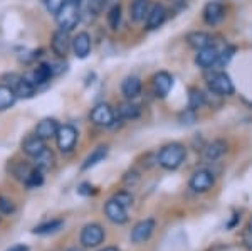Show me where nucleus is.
<instances>
[{
	"instance_id": "f257e3e1",
	"label": "nucleus",
	"mask_w": 252,
	"mask_h": 251,
	"mask_svg": "<svg viewBox=\"0 0 252 251\" xmlns=\"http://www.w3.org/2000/svg\"><path fill=\"white\" fill-rule=\"evenodd\" d=\"M187 157V150L182 143H168L165 147H161V150L158 152V164L166 171H175L184 164Z\"/></svg>"
},
{
	"instance_id": "f03ea898",
	"label": "nucleus",
	"mask_w": 252,
	"mask_h": 251,
	"mask_svg": "<svg viewBox=\"0 0 252 251\" xmlns=\"http://www.w3.org/2000/svg\"><path fill=\"white\" fill-rule=\"evenodd\" d=\"M3 79H5L7 86H9L10 90L15 93V96H17V98L27 100V98H32V96H34L35 86L26 78V76H20V74H15V72H10V74H7Z\"/></svg>"
},
{
	"instance_id": "7ed1b4c3",
	"label": "nucleus",
	"mask_w": 252,
	"mask_h": 251,
	"mask_svg": "<svg viewBox=\"0 0 252 251\" xmlns=\"http://www.w3.org/2000/svg\"><path fill=\"white\" fill-rule=\"evenodd\" d=\"M207 83H209V90L219 96H230V95H234V91H235L230 76L223 71L214 72Z\"/></svg>"
},
{
	"instance_id": "20e7f679",
	"label": "nucleus",
	"mask_w": 252,
	"mask_h": 251,
	"mask_svg": "<svg viewBox=\"0 0 252 251\" xmlns=\"http://www.w3.org/2000/svg\"><path fill=\"white\" fill-rule=\"evenodd\" d=\"M56 19H58V24H59L61 29L71 32L79 22V5H76V3H72L67 0L66 5H64L59 14L56 15Z\"/></svg>"
},
{
	"instance_id": "39448f33",
	"label": "nucleus",
	"mask_w": 252,
	"mask_h": 251,
	"mask_svg": "<svg viewBox=\"0 0 252 251\" xmlns=\"http://www.w3.org/2000/svg\"><path fill=\"white\" fill-rule=\"evenodd\" d=\"M89 118L97 127L108 128L116 121V111L108 103H97L91 110V113H89Z\"/></svg>"
},
{
	"instance_id": "423d86ee",
	"label": "nucleus",
	"mask_w": 252,
	"mask_h": 251,
	"mask_svg": "<svg viewBox=\"0 0 252 251\" xmlns=\"http://www.w3.org/2000/svg\"><path fill=\"white\" fill-rule=\"evenodd\" d=\"M56 142H58L61 152H71L78 142V130L72 125H61L58 133H56Z\"/></svg>"
},
{
	"instance_id": "0eeeda50",
	"label": "nucleus",
	"mask_w": 252,
	"mask_h": 251,
	"mask_svg": "<svg viewBox=\"0 0 252 251\" xmlns=\"http://www.w3.org/2000/svg\"><path fill=\"white\" fill-rule=\"evenodd\" d=\"M104 241V229L97 222H91V224L84 226L81 231V243L86 248H94V246L101 245Z\"/></svg>"
},
{
	"instance_id": "6e6552de",
	"label": "nucleus",
	"mask_w": 252,
	"mask_h": 251,
	"mask_svg": "<svg viewBox=\"0 0 252 251\" xmlns=\"http://www.w3.org/2000/svg\"><path fill=\"white\" fill-rule=\"evenodd\" d=\"M214 184H215L214 174L210 171H205V169L193 172V176L190 177V182H189L190 189H192L193 192H207L214 187Z\"/></svg>"
},
{
	"instance_id": "1a4fd4ad",
	"label": "nucleus",
	"mask_w": 252,
	"mask_h": 251,
	"mask_svg": "<svg viewBox=\"0 0 252 251\" xmlns=\"http://www.w3.org/2000/svg\"><path fill=\"white\" fill-rule=\"evenodd\" d=\"M71 42H72V39L69 37V32L63 31V29H58L54 34H52L51 49L56 56H58V58H66L69 49H71Z\"/></svg>"
},
{
	"instance_id": "9d476101",
	"label": "nucleus",
	"mask_w": 252,
	"mask_h": 251,
	"mask_svg": "<svg viewBox=\"0 0 252 251\" xmlns=\"http://www.w3.org/2000/svg\"><path fill=\"white\" fill-rule=\"evenodd\" d=\"M219 54L220 51L214 46L204 47V49L197 51V56H195V64H197L200 70H212L214 66H217L219 61Z\"/></svg>"
},
{
	"instance_id": "9b49d317",
	"label": "nucleus",
	"mask_w": 252,
	"mask_h": 251,
	"mask_svg": "<svg viewBox=\"0 0 252 251\" xmlns=\"http://www.w3.org/2000/svg\"><path fill=\"white\" fill-rule=\"evenodd\" d=\"M72 52L78 59H86L91 54V36L86 31L78 32L71 42Z\"/></svg>"
},
{
	"instance_id": "f8f14e48",
	"label": "nucleus",
	"mask_w": 252,
	"mask_h": 251,
	"mask_svg": "<svg viewBox=\"0 0 252 251\" xmlns=\"http://www.w3.org/2000/svg\"><path fill=\"white\" fill-rule=\"evenodd\" d=\"M202 17H204V22L207 26H219L225 17V9H223L220 2H209L205 3Z\"/></svg>"
},
{
	"instance_id": "ddd939ff",
	"label": "nucleus",
	"mask_w": 252,
	"mask_h": 251,
	"mask_svg": "<svg viewBox=\"0 0 252 251\" xmlns=\"http://www.w3.org/2000/svg\"><path fill=\"white\" fill-rule=\"evenodd\" d=\"M173 88V76L166 71H160L153 76V91L158 98H165Z\"/></svg>"
},
{
	"instance_id": "4468645a",
	"label": "nucleus",
	"mask_w": 252,
	"mask_h": 251,
	"mask_svg": "<svg viewBox=\"0 0 252 251\" xmlns=\"http://www.w3.org/2000/svg\"><path fill=\"white\" fill-rule=\"evenodd\" d=\"M166 9L161 3H155L153 7H150V12L146 15V29L148 31H155L158 27H161L166 20Z\"/></svg>"
},
{
	"instance_id": "2eb2a0df",
	"label": "nucleus",
	"mask_w": 252,
	"mask_h": 251,
	"mask_svg": "<svg viewBox=\"0 0 252 251\" xmlns=\"http://www.w3.org/2000/svg\"><path fill=\"white\" fill-rule=\"evenodd\" d=\"M153 229H155V221L153 219H143L138 224H135V228L131 229V241L140 245V243H145L146 240H150V236L153 234Z\"/></svg>"
},
{
	"instance_id": "dca6fc26",
	"label": "nucleus",
	"mask_w": 252,
	"mask_h": 251,
	"mask_svg": "<svg viewBox=\"0 0 252 251\" xmlns=\"http://www.w3.org/2000/svg\"><path fill=\"white\" fill-rule=\"evenodd\" d=\"M52 74H54V71H52L51 64L40 63L34 68V71H32L29 76H26V78L29 79L35 88H37V86H40V84H46L47 81H51Z\"/></svg>"
},
{
	"instance_id": "f3484780",
	"label": "nucleus",
	"mask_w": 252,
	"mask_h": 251,
	"mask_svg": "<svg viewBox=\"0 0 252 251\" xmlns=\"http://www.w3.org/2000/svg\"><path fill=\"white\" fill-rule=\"evenodd\" d=\"M141 90H143V83L138 76H126L121 83V93L126 100H135L141 95Z\"/></svg>"
},
{
	"instance_id": "a211bd4d",
	"label": "nucleus",
	"mask_w": 252,
	"mask_h": 251,
	"mask_svg": "<svg viewBox=\"0 0 252 251\" xmlns=\"http://www.w3.org/2000/svg\"><path fill=\"white\" fill-rule=\"evenodd\" d=\"M104 213L106 217L115 224H123L128 221V214H126V208H123L121 204H118L115 199H109L104 206Z\"/></svg>"
},
{
	"instance_id": "6ab92c4d",
	"label": "nucleus",
	"mask_w": 252,
	"mask_h": 251,
	"mask_svg": "<svg viewBox=\"0 0 252 251\" xmlns=\"http://www.w3.org/2000/svg\"><path fill=\"white\" fill-rule=\"evenodd\" d=\"M185 40H187V44H189L190 47H193V49H197V51L212 46V36H210L209 32H205V31L189 32Z\"/></svg>"
},
{
	"instance_id": "aec40b11",
	"label": "nucleus",
	"mask_w": 252,
	"mask_h": 251,
	"mask_svg": "<svg viewBox=\"0 0 252 251\" xmlns=\"http://www.w3.org/2000/svg\"><path fill=\"white\" fill-rule=\"evenodd\" d=\"M59 127L61 125L54 118H44V120H40L37 123V127H35V135L42 140L52 139V137H56Z\"/></svg>"
},
{
	"instance_id": "412c9836",
	"label": "nucleus",
	"mask_w": 252,
	"mask_h": 251,
	"mask_svg": "<svg viewBox=\"0 0 252 251\" xmlns=\"http://www.w3.org/2000/svg\"><path fill=\"white\" fill-rule=\"evenodd\" d=\"M140 115H141V107H140V105H136V103H133L131 100L121 103L120 107H118V110H116L118 118L126 120V121H133V120L140 118Z\"/></svg>"
},
{
	"instance_id": "4be33fe9",
	"label": "nucleus",
	"mask_w": 252,
	"mask_h": 251,
	"mask_svg": "<svg viewBox=\"0 0 252 251\" xmlns=\"http://www.w3.org/2000/svg\"><path fill=\"white\" fill-rule=\"evenodd\" d=\"M46 143H44L42 139H39L37 135H32V137H27L26 140L22 142V150L26 155L29 157H37L39 153H42L44 150H46Z\"/></svg>"
},
{
	"instance_id": "5701e85b",
	"label": "nucleus",
	"mask_w": 252,
	"mask_h": 251,
	"mask_svg": "<svg viewBox=\"0 0 252 251\" xmlns=\"http://www.w3.org/2000/svg\"><path fill=\"white\" fill-rule=\"evenodd\" d=\"M150 12V0H131L129 5V19L133 22H143Z\"/></svg>"
},
{
	"instance_id": "b1692460",
	"label": "nucleus",
	"mask_w": 252,
	"mask_h": 251,
	"mask_svg": "<svg viewBox=\"0 0 252 251\" xmlns=\"http://www.w3.org/2000/svg\"><path fill=\"white\" fill-rule=\"evenodd\" d=\"M227 152V143L223 140H214L212 143H209L204 150V157L209 162H215L219 160L223 153Z\"/></svg>"
},
{
	"instance_id": "393cba45",
	"label": "nucleus",
	"mask_w": 252,
	"mask_h": 251,
	"mask_svg": "<svg viewBox=\"0 0 252 251\" xmlns=\"http://www.w3.org/2000/svg\"><path fill=\"white\" fill-rule=\"evenodd\" d=\"M106 155H108V147L106 145H99V147H96L94 150L86 157V160L83 162L81 169H83V171H88V169L94 167V165H97L99 162H103L106 159Z\"/></svg>"
},
{
	"instance_id": "a878e982",
	"label": "nucleus",
	"mask_w": 252,
	"mask_h": 251,
	"mask_svg": "<svg viewBox=\"0 0 252 251\" xmlns=\"http://www.w3.org/2000/svg\"><path fill=\"white\" fill-rule=\"evenodd\" d=\"M19 98L7 84H0V111H5L15 105Z\"/></svg>"
},
{
	"instance_id": "bb28decb",
	"label": "nucleus",
	"mask_w": 252,
	"mask_h": 251,
	"mask_svg": "<svg viewBox=\"0 0 252 251\" xmlns=\"http://www.w3.org/2000/svg\"><path fill=\"white\" fill-rule=\"evenodd\" d=\"M35 167H32V165L26 164V162H14V165H12V174H14L15 179H19L20 182H26L29 179V176L32 174Z\"/></svg>"
},
{
	"instance_id": "cd10ccee",
	"label": "nucleus",
	"mask_w": 252,
	"mask_h": 251,
	"mask_svg": "<svg viewBox=\"0 0 252 251\" xmlns=\"http://www.w3.org/2000/svg\"><path fill=\"white\" fill-rule=\"evenodd\" d=\"M54 165V153H52L49 148H46L42 153H39L37 157H35V164H34V167L35 169H39L40 172H44V171H49V169Z\"/></svg>"
},
{
	"instance_id": "c85d7f7f",
	"label": "nucleus",
	"mask_w": 252,
	"mask_h": 251,
	"mask_svg": "<svg viewBox=\"0 0 252 251\" xmlns=\"http://www.w3.org/2000/svg\"><path fill=\"white\" fill-rule=\"evenodd\" d=\"M205 105V95L198 88H190L189 90V108L197 111Z\"/></svg>"
},
{
	"instance_id": "c756f323",
	"label": "nucleus",
	"mask_w": 252,
	"mask_h": 251,
	"mask_svg": "<svg viewBox=\"0 0 252 251\" xmlns=\"http://www.w3.org/2000/svg\"><path fill=\"white\" fill-rule=\"evenodd\" d=\"M63 226H64L63 219H52V221H47V222H42V224L35 226L34 234H51V233L59 231Z\"/></svg>"
},
{
	"instance_id": "7c9ffc66",
	"label": "nucleus",
	"mask_w": 252,
	"mask_h": 251,
	"mask_svg": "<svg viewBox=\"0 0 252 251\" xmlns=\"http://www.w3.org/2000/svg\"><path fill=\"white\" fill-rule=\"evenodd\" d=\"M121 5L120 3H115V5L109 9L108 12V24H109V27H111L113 31H116L118 27H120V24H121Z\"/></svg>"
},
{
	"instance_id": "2f4dec72",
	"label": "nucleus",
	"mask_w": 252,
	"mask_h": 251,
	"mask_svg": "<svg viewBox=\"0 0 252 251\" xmlns=\"http://www.w3.org/2000/svg\"><path fill=\"white\" fill-rule=\"evenodd\" d=\"M234 56H235V46H225L223 47V51H220V54H219L217 66H220V68L227 66Z\"/></svg>"
},
{
	"instance_id": "473e14b6",
	"label": "nucleus",
	"mask_w": 252,
	"mask_h": 251,
	"mask_svg": "<svg viewBox=\"0 0 252 251\" xmlns=\"http://www.w3.org/2000/svg\"><path fill=\"white\" fill-rule=\"evenodd\" d=\"M24 184H26L29 189L40 187V185L44 184V176H42V172H40L39 169H34V171H32V174L29 176V179L24 182Z\"/></svg>"
},
{
	"instance_id": "72a5a7b5",
	"label": "nucleus",
	"mask_w": 252,
	"mask_h": 251,
	"mask_svg": "<svg viewBox=\"0 0 252 251\" xmlns=\"http://www.w3.org/2000/svg\"><path fill=\"white\" fill-rule=\"evenodd\" d=\"M44 3H46V9L51 12L52 15H58L61 9L67 3V0H44Z\"/></svg>"
},
{
	"instance_id": "f704fd0d",
	"label": "nucleus",
	"mask_w": 252,
	"mask_h": 251,
	"mask_svg": "<svg viewBox=\"0 0 252 251\" xmlns=\"http://www.w3.org/2000/svg\"><path fill=\"white\" fill-rule=\"evenodd\" d=\"M104 7H106V0H88V10L93 15L103 14Z\"/></svg>"
},
{
	"instance_id": "c9c22d12",
	"label": "nucleus",
	"mask_w": 252,
	"mask_h": 251,
	"mask_svg": "<svg viewBox=\"0 0 252 251\" xmlns=\"http://www.w3.org/2000/svg\"><path fill=\"white\" fill-rule=\"evenodd\" d=\"M113 199H115L118 204H121L123 206V208H126L128 209L129 206L133 204V196L129 192H126V191H121V192H118L115 197H113Z\"/></svg>"
},
{
	"instance_id": "e433bc0d",
	"label": "nucleus",
	"mask_w": 252,
	"mask_h": 251,
	"mask_svg": "<svg viewBox=\"0 0 252 251\" xmlns=\"http://www.w3.org/2000/svg\"><path fill=\"white\" fill-rule=\"evenodd\" d=\"M14 211H15L14 202H12L10 199H7V197L0 196V213H2V214H12Z\"/></svg>"
},
{
	"instance_id": "4c0bfd02",
	"label": "nucleus",
	"mask_w": 252,
	"mask_h": 251,
	"mask_svg": "<svg viewBox=\"0 0 252 251\" xmlns=\"http://www.w3.org/2000/svg\"><path fill=\"white\" fill-rule=\"evenodd\" d=\"M7 251H29V248H27L26 245H15V246H12V248H9Z\"/></svg>"
},
{
	"instance_id": "58836bf2",
	"label": "nucleus",
	"mask_w": 252,
	"mask_h": 251,
	"mask_svg": "<svg viewBox=\"0 0 252 251\" xmlns=\"http://www.w3.org/2000/svg\"><path fill=\"white\" fill-rule=\"evenodd\" d=\"M99 251H120L116 248V246H108V248H103V250H99Z\"/></svg>"
},
{
	"instance_id": "ea45409f",
	"label": "nucleus",
	"mask_w": 252,
	"mask_h": 251,
	"mask_svg": "<svg viewBox=\"0 0 252 251\" xmlns=\"http://www.w3.org/2000/svg\"><path fill=\"white\" fill-rule=\"evenodd\" d=\"M67 251H84L83 248H78V246H72V248H69Z\"/></svg>"
},
{
	"instance_id": "a19ab883",
	"label": "nucleus",
	"mask_w": 252,
	"mask_h": 251,
	"mask_svg": "<svg viewBox=\"0 0 252 251\" xmlns=\"http://www.w3.org/2000/svg\"><path fill=\"white\" fill-rule=\"evenodd\" d=\"M247 231H249V234H252V219L249 221V224H247Z\"/></svg>"
},
{
	"instance_id": "79ce46f5",
	"label": "nucleus",
	"mask_w": 252,
	"mask_h": 251,
	"mask_svg": "<svg viewBox=\"0 0 252 251\" xmlns=\"http://www.w3.org/2000/svg\"><path fill=\"white\" fill-rule=\"evenodd\" d=\"M69 2L76 3V5H81V2H83V0H69Z\"/></svg>"
},
{
	"instance_id": "37998d69",
	"label": "nucleus",
	"mask_w": 252,
	"mask_h": 251,
	"mask_svg": "<svg viewBox=\"0 0 252 251\" xmlns=\"http://www.w3.org/2000/svg\"><path fill=\"white\" fill-rule=\"evenodd\" d=\"M172 2H182V0H172Z\"/></svg>"
}]
</instances>
